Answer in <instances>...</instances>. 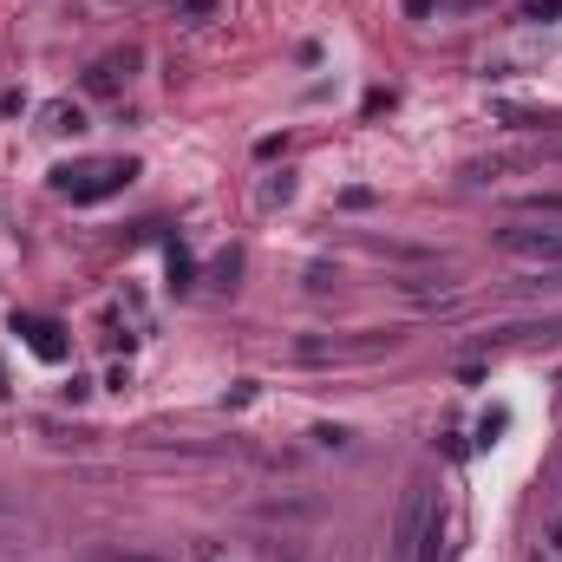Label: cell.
<instances>
[{
  "label": "cell",
  "instance_id": "6da1fadb",
  "mask_svg": "<svg viewBox=\"0 0 562 562\" xmlns=\"http://www.w3.org/2000/svg\"><path fill=\"white\" fill-rule=\"evenodd\" d=\"M132 177H138L132 157H92V164H66L53 183H59V196H72V203H99V196L125 190Z\"/></svg>",
  "mask_w": 562,
  "mask_h": 562
},
{
  "label": "cell",
  "instance_id": "7a4b0ae2",
  "mask_svg": "<svg viewBox=\"0 0 562 562\" xmlns=\"http://www.w3.org/2000/svg\"><path fill=\"white\" fill-rule=\"evenodd\" d=\"M497 249L530 262V269H562V223H510L497 236Z\"/></svg>",
  "mask_w": 562,
  "mask_h": 562
},
{
  "label": "cell",
  "instance_id": "3957f363",
  "mask_svg": "<svg viewBox=\"0 0 562 562\" xmlns=\"http://www.w3.org/2000/svg\"><path fill=\"white\" fill-rule=\"evenodd\" d=\"M20 334H26V347H33L40 360H66V340H59L53 321H20Z\"/></svg>",
  "mask_w": 562,
  "mask_h": 562
},
{
  "label": "cell",
  "instance_id": "277c9868",
  "mask_svg": "<svg viewBox=\"0 0 562 562\" xmlns=\"http://www.w3.org/2000/svg\"><path fill=\"white\" fill-rule=\"evenodd\" d=\"M517 216H530V223H562V196L537 190V196H524V203H517Z\"/></svg>",
  "mask_w": 562,
  "mask_h": 562
},
{
  "label": "cell",
  "instance_id": "5b68a950",
  "mask_svg": "<svg viewBox=\"0 0 562 562\" xmlns=\"http://www.w3.org/2000/svg\"><path fill=\"white\" fill-rule=\"evenodd\" d=\"M92 562H177V557H150V550H99Z\"/></svg>",
  "mask_w": 562,
  "mask_h": 562
},
{
  "label": "cell",
  "instance_id": "8992f818",
  "mask_svg": "<svg viewBox=\"0 0 562 562\" xmlns=\"http://www.w3.org/2000/svg\"><path fill=\"white\" fill-rule=\"evenodd\" d=\"M524 13H530V20H557V13H562V0H530Z\"/></svg>",
  "mask_w": 562,
  "mask_h": 562
},
{
  "label": "cell",
  "instance_id": "52a82bcc",
  "mask_svg": "<svg viewBox=\"0 0 562 562\" xmlns=\"http://www.w3.org/2000/svg\"><path fill=\"white\" fill-rule=\"evenodd\" d=\"M557 550H562V524H557Z\"/></svg>",
  "mask_w": 562,
  "mask_h": 562
}]
</instances>
